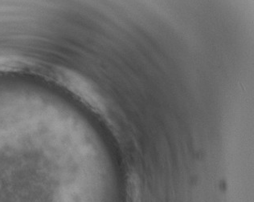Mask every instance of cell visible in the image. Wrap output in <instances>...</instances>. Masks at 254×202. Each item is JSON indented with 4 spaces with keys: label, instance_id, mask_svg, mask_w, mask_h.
Listing matches in <instances>:
<instances>
[{
    "label": "cell",
    "instance_id": "cell-1",
    "mask_svg": "<svg viewBox=\"0 0 254 202\" xmlns=\"http://www.w3.org/2000/svg\"><path fill=\"white\" fill-rule=\"evenodd\" d=\"M64 76L66 85L75 95L93 108H102V101L99 95L87 80L72 72H66Z\"/></svg>",
    "mask_w": 254,
    "mask_h": 202
}]
</instances>
